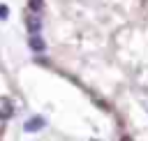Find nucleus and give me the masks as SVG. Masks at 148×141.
I'll list each match as a JSON object with an SVG mask.
<instances>
[{"mask_svg":"<svg viewBox=\"0 0 148 141\" xmlns=\"http://www.w3.org/2000/svg\"><path fill=\"white\" fill-rule=\"evenodd\" d=\"M28 46H30L35 53H44V49H46V44H44V39L39 37V32H32V35L28 37Z\"/></svg>","mask_w":148,"mask_h":141,"instance_id":"f257e3e1","label":"nucleus"},{"mask_svg":"<svg viewBox=\"0 0 148 141\" xmlns=\"http://www.w3.org/2000/svg\"><path fill=\"white\" fill-rule=\"evenodd\" d=\"M25 28H28L30 35H32V32H39V30H42V21H39V16H30V18L25 21Z\"/></svg>","mask_w":148,"mask_h":141,"instance_id":"f03ea898","label":"nucleus"},{"mask_svg":"<svg viewBox=\"0 0 148 141\" xmlns=\"http://www.w3.org/2000/svg\"><path fill=\"white\" fill-rule=\"evenodd\" d=\"M44 127V120L42 118H30L28 123H25V132H37V129H42Z\"/></svg>","mask_w":148,"mask_h":141,"instance_id":"7ed1b4c3","label":"nucleus"},{"mask_svg":"<svg viewBox=\"0 0 148 141\" xmlns=\"http://www.w3.org/2000/svg\"><path fill=\"white\" fill-rule=\"evenodd\" d=\"M28 7H30L32 12H39V9H42V0H28Z\"/></svg>","mask_w":148,"mask_h":141,"instance_id":"20e7f679","label":"nucleus"},{"mask_svg":"<svg viewBox=\"0 0 148 141\" xmlns=\"http://www.w3.org/2000/svg\"><path fill=\"white\" fill-rule=\"evenodd\" d=\"M7 16H9V9H7V5H0V18L5 21Z\"/></svg>","mask_w":148,"mask_h":141,"instance_id":"39448f33","label":"nucleus"}]
</instances>
